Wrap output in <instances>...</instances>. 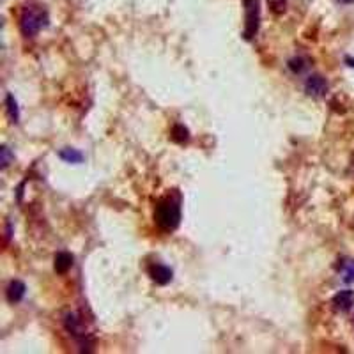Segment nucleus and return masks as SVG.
<instances>
[{
	"label": "nucleus",
	"mask_w": 354,
	"mask_h": 354,
	"mask_svg": "<svg viewBox=\"0 0 354 354\" xmlns=\"http://www.w3.org/2000/svg\"><path fill=\"white\" fill-rule=\"evenodd\" d=\"M154 221L163 232H174L181 223V195L169 193L156 204Z\"/></svg>",
	"instance_id": "f257e3e1"
},
{
	"label": "nucleus",
	"mask_w": 354,
	"mask_h": 354,
	"mask_svg": "<svg viewBox=\"0 0 354 354\" xmlns=\"http://www.w3.org/2000/svg\"><path fill=\"white\" fill-rule=\"evenodd\" d=\"M66 331L74 338V342L78 344L82 352H90L94 349V333L90 331V328L87 326L85 319L80 312L77 310H71L64 315L62 319Z\"/></svg>",
	"instance_id": "f03ea898"
},
{
	"label": "nucleus",
	"mask_w": 354,
	"mask_h": 354,
	"mask_svg": "<svg viewBox=\"0 0 354 354\" xmlns=\"http://www.w3.org/2000/svg\"><path fill=\"white\" fill-rule=\"evenodd\" d=\"M50 23L48 13L43 6H35L29 4L25 9L22 11L20 16V30L25 38H35L43 29H46Z\"/></svg>",
	"instance_id": "7ed1b4c3"
},
{
	"label": "nucleus",
	"mask_w": 354,
	"mask_h": 354,
	"mask_svg": "<svg viewBox=\"0 0 354 354\" xmlns=\"http://www.w3.org/2000/svg\"><path fill=\"white\" fill-rule=\"evenodd\" d=\"M245 7V35L246 41H252L260 27V0H243Z\"/></svg>",
	"instance_id": "20e7f679"
},
{
	"label": "nucleus",
	"mask_w": 354,
	"mask_h": 354,
	"mask_svg": "<svg viewBox=\"0 0 354 354\" xmlns=\"http://www.w3.org/2000/svg\"><path fill=\"white\" fill-rule=\"evenodd\" d=\"M328 90H329V85H328V82H326L324 77H321V74H310V77L306 78L305 92L308 94V96L321 99L328 94Z\"/></svg>",
	"instance_id": "39448f33"
},
{
	"label": "nucleus",
	"mask_w": 354,
	"mask_h": 354,
	"mask_svg": "<svg viewBox=\"0 0 354 354\" xmlns=\"http://www.w3.org/2000/svg\"><path fill=\"white\" fill-rule=\"evenodd\" d=\"M147 273H149L151 280L154 282L156 285H169L170 282L174 280V271L169 268V266L165 264H160V262H154V264L149 266V269H147Z\"/></svg>",
	"instance_id": "423d86ee"
},
{
	"label": "nucleus",
	"mask_w": 354,
	"mask_h": 354,
	"mask_svg": "<svg viewBox=\"0 0 354 354\" xmlns=\"http://www.w3.org/2000/svg\"><path fill=\"white\" fill-rule=\"evenodd\" d=\"M331 305H333V308H335L337 312H342V313L349 312V310L354 306V290L345 289V290L337 292L335 296H333V300H331Z\"/></svg>",
	"instance_id": "0eeeda50"
},
{
	"label": "nucleus",
	"mask_w": 354,
	"mask_h": 354,
	"mask_svg": "<svg viewBox=\"0 0 354 354\" xmlns=\"http://www.w3.org/2000/svg\"><path fill=\"white\" fill-rule=\"evenodd\" d=\"M25 292H27V287L22 280H11L6 289V300L11 305H16L25 297Z\"/></svg>",
	"instance_id": "6e6552de"
},
{
	"label": "nucleus",
	"mask_w": 354,
	"mask_h": 354,
	"mask_svg": "<svg viewBox=\"0 0 354 354\" xmlns=\"http://www.w3.org/2000/svg\"><path fill=\"white\" fill-rule=\"evenodd\" d=\"M73 264H74V257L69 252H59L53 258V269L57 274H66L73 268Z\"/></svg>",
	"instance_id": "1a4fd4ad"
},
{
	"label": "nucleus",
	"mask_w": 354,
	"mask_h": 354,
	"mask_svg": "<svg viewBox=\"0 0 354 354\" xmlns=\"http://www.w3.org/2000/svg\"><path fill=\"white\" fill-rule=\"evenodd\" d=\"M6 112H7V117L11 119V122L18 124L20 122V108H18V103H16V99H14L13 94H7L6 96Z\"/></svg>",
	"instance_id": "9d476101"
},
{
	"label": "nucleus",
	"mask_w": 354,
	"mask_h": 354,
	"mask_svg": "<svg viewBox=\"0 0 354 354\" xmlns=\"http://www.w3.org/2000/svg\"><path fill=\"white\" fill-rule=\"evenodd\" d=\"M59 158H61L62 161H66V163H82L83 161V154L80 153V151L69 149V147L62 149L61 153H59Z\"/></svg>",
	"instance_id": "9b49d317"
},
{
	"label": "nucleus",
	"mask_w": 354,
	"mask_h": 354,
	"mask_svg": "<svg viewBox=\"0 0 354 354\" xmlns=\"http://www.w3.org/2000/svg\"><path fill=\"white\" fill-rule=\"evenodd\" d=\"M340 274H342V280H344L345 284H354V260L352 258H347V260L342 262Z\"/></svg>",
	"instance_id": "f8f14e48"
},
{
	"label": "nucleus",
	"mask_w": 354,
	"mask_h": 354,
	"mask_svg": "<svg viewBox=\"0 0 354 354\" xmlns=\"http://www.w3.org/2000/svg\"><path fill=\"white\" fill-rule=\"evenodd\" d=\"M172 140L177 144H186L190 140V129L184 124H174L172 128Z\"/></svg>",
	"instance_id": "ddd939ff"
},
{
	"label": "nucleus",
	"mask_w": 354,
	"mask_h": 354,
	"mask_svg": "<svg viewBox=\"0 0 354 354\" xmlns=\"http://www.w3.org/2000/svg\"><path fill=\"white\" fill-rule=\"evenodd\" d=\"M287 67H289L290 71H292L294 74H301L306 69V67H308V61H306L305 57H292L287 62Z\"/></svg>",
	"instance_id": "4468645a"
},
{
	"label": "nucleus",
	"mask_w": 354,
	"mask_h": 354,
	"mask_svg": "<svg viewBox=\"0 0 354 354\" xmlns=\"http://www.w3.org/2000/svg\"><path fill=\"white\" fill-rule=\"evenodd\" d=\"M268 4L274 14H284L287 11V0H268Z\"/></svg>",
	"instance_id": "2eb2a0df"
},
{
	"label": "nucleus",
	"mask_w": 354,
	"mask_h": 354,
	"mask_svg": "<svg viewBox=\"0 0 354 354\" xmlns=\"http://www.w3.org/2000/svg\"><path fill=\"white\" fill-rule=\"evenodd\" d=\"M0 153H2V169L6 170L7 166H9V163H11V160H13V154H11V149L7 145H2V149H0Z\"/></svg>",
	"instance_id": "dca6fc26"
},
{
	"label": "nucleus",
	"mask_w": 354,
	"mask_h": 354,
	"mask_svg": "<svg viewBox=\"0 0 354 354\" xmlns=\"http://www.w3.org/2000/svg\"><path fill=\"white\" fill-rule=\"evenodd\" d=\"M11 236H13V227H11V223H7V229H6V241H9Z\"/></svg>",
	"instance_id": "f3484780"
},
{
	"label": "nucleus",
	"mask_w": 354,
	"mask_h": 354,
	"mask_svg": "<svg viewBox=\"0 0 354 354\" xmlns=\"http://www.w3.org/2000/svg\"><path fill=\"white\" fill-rule=\"evenodd\" d=\"M337 4H340V6H351L354 4V0H335Z\"/></svg>",
	"instance_id": "a211bd4d"
},
{
	"label": "nucleus",
	"mask_w": 354,
	"mask_h": 354,
	"mask_svg": "<svg viewBox=\"0 0 354 354\" xmlns=\"http://www.w3.org/2000/svg\"><path fill=\"white\" fill-rule=\"evenodd\" d=\"M345 64H347V66H351V67H354V59L347 57V59H345Z\"/></svg>",
	"instance_id": "6ab92c4d"
},
{
	"label": "nucleus",
	"mask_w": 354,
	"mask_h": 354,
	"mask_svg": "<svg viewBox=\"0 0 354 354\" xmlns=\"http://www.w3.org/2000/svg\"><path fill=\"white\" fill-rule=\"evenodd\" d=\"M351 172H352V176H354V154H352V158H351Z\"/></svg>",
	"instance_id": "aec40b11"
}]
</instances>
